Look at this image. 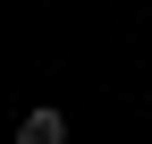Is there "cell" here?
<instances>
[{
    "instance_id": "1",
    "label": "cell",
    "mask_w": 152,
    "mask_h": 144,
    "mask_svg": "<svg viewBox=\"0 0 152 144\" xmlns=\"http://www.w3.org/2000/svg\"><path fill=\"white\" fill-rule=\"evenodd\" d=\"M17 144H68V110L59 102H34V110L17 119Z\"/></svg>"
}]
</instances>
